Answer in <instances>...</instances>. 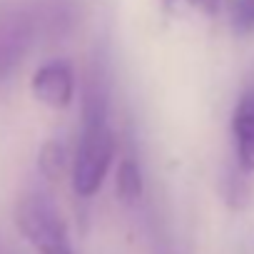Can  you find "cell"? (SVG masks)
I'll return each mask as SVG.
<instances>
[{
    "mask_svg": "<svg viewBox=\"0 0 254 254\" xmlns=\"http://www.w3.org/2000/svg\"><path fill=\"white\" fill-rule=\"evenodd\" d=\"M115 135L107 125V107L100 95H87L82 107V132L72 157V192L90 199L100 192L112 162H115Z\"/></svg>",
    "mask_w": 254,
    "mask_h": 254,
    "instance_id": "1",
    "label": "cell"
},
{
    "mask_svg": "<svg viewBox=\"0 0 254 254\" xmlns=\"http://www.w3.org/2000/svg\"><path fill=\"white\" fill-rule=\"evenodd\" d=\"M15 224L38 254H72L60 209L45 192H25L18 199Z\"/></svg>",
    "mask_w": 254,
    "mask_h": 254,
    "instance_id": "2",
    "label": "cell"
},
{
    "mask_svg": "<svg viewBox=\"0 0 254 254\" xmlns=\"http://www.w3.org/2000/svg\"><path fill=\"white\" fill-rule=\"evenodd\" d=\"M30 90H33V97L50 110L70 107L75 97V75H72L70 63L50 60L40 65L30 80Z\"/></svg>",
    "mask_w": 254,
    "mask_h": 254,
    "instance_id": "3",
    "label": "cell"
},
{
    "mask_svg": "<svg viewBox=\"0 0 254 254\" xmlns=\"http://www.w3.org/2000/svg\"><path fill=\"white\" fill-rule=\"evenodd\" d=\"M232 137L239 167L254 172V90H247L232 112Z\"/></svg>",
    "mask_w": 254,
    "mask_h": 254,
    "instance_id": "4",
    "label": "cell"
},
{
    "mask_svg": "<svg viewBox=\"0 0 254 254\" xmlns=\"http://www.w3.org/2000/svg\"><path fill=\"white\" fill-rule=\"evenodd\" d=\"M145 192V180H142V170L132 157H125L117 165L115 172V194L122 204H135L140 202Z\"/></svg>",
    "mask_w": 254,
    "mask_h": 254,
    "instance_id": "5",
    "label": "cell"
},
{
    "mask_svg": "<svg viewBox=\"0 0 254 254\" xmlns=\"http://www.w3.org/2000/svg\"><path fill=\"white\" fill-rule=\"evenodd\" d=\"M38 170L48 180H63L67 172V150L58 140H48L38 152Z\"/></svg>",
    "mask_w": 254,
    "mask_h": 254,
    "instance_id": "6",
    "label": "cell"
},
{
    "mask_svg": "<svg viewBox=\"0 0 254 254\" xmlns=\"http://www.w3.org/2000/svg\"><path fill=\"white\" fill-rule=\"evenodd\" d=\"M229 23L237 35L254 33V0H229Z\"/></svg>",
    "mask_w": 254,
    "mask_h": 254,
    "instance_id": "7",
    "label": "cell"
},
{
    "mask_svg": "<svg viewBox=\"0 0 254 254\" xmlns=\"http://www.w3.org/2000/svg\"><path fill=\"white\" fill-rule=\"evenodd\" d=\"M185 3L192 5L194 10L204 13V15H214V13L219 10V3H222V0H185Z\"/></svg>",
    "mask_w": 254,
    "mask_h": 254,
    "instance_id": "8",
    "label": "cell"
}]
</instances>
